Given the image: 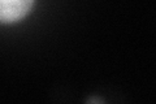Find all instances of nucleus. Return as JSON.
<instances>
[{
	"mask_svg": "<svg viewBox=\"0 0 156 104\" xmlns=\"http://www.w3.org/2000/svg\"><path fill=\"white\" fill-rule=\"evenodd\" d=\"M33 4V0H0V21L12 22L23 17Z\"/></svg>",
	"mask_w": 156,
	"mask_h": 104,
	"instance_id": "1",
	"label": "nucleus"
}]
</instances>
